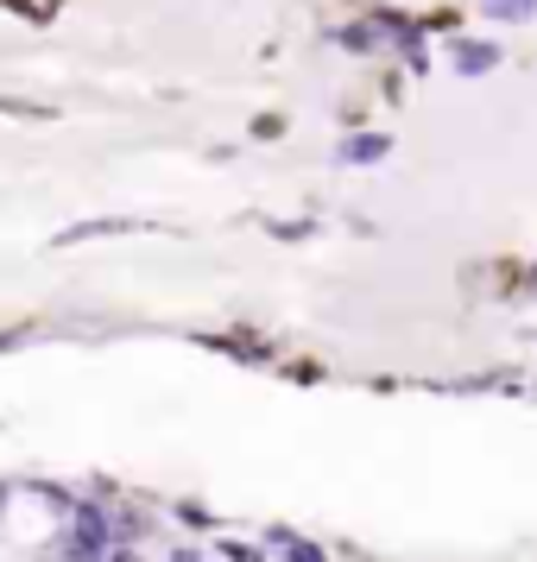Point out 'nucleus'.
<instances>
[{
  "instance_id": "obj_1",
  "label": "nucleus",
  "mask_w": 537,
  "mask_h": 562,
  "mask_svg": "<svg viewBox=\"0 0 537 562\" xmlns=\"http://www.w3.org/2000/svg\"><path fill=\"white\" fill-rule=\"evenodd\" d=\"M108 543H114V525L96 506H82L64 531V562H108Z\"/></svg>"
},
{
  "instance_id": "obj_2",
  "label": "nucleus",
  "mask_w": 537,
  "mask_h": 562,
  "mask_svg": "<svg viewBox=\"0 0 537 562\" xmlns=\"http://www.w3.org/2000/svg\"><path fill=\"white\" fill-rule=\"evenodd\" d=\"M456 64H461V77H486V70L500 64V45H481V38H456Z\"/></svg>"
},
{
  "instance_id": "obj_3",
  "label": "nucleus",
  "mask_w": 537,
  "mask_h": 562,
  "mask_svg": "<svg viewBox=\"0 0 537 562\" xmlns=\"http://www.w3.org/2000/svg\"><path fill=\"white\" fill-rule=\"evenodd\" d=\"M385 153H392V139H385V133H355V139L342 146L348 165H373V158H385Z\"/></svg>"
},
{
  "instance_id": "obj_4",
  "label": "nucleus",
  "mask_w": 537,
  "mask_h": 562,
  "mask_svg": "<svg viewBox=\"0 0 537 562\" xmlns=\"http://www.w3.org/2000/svg\"><path fill=\"white\" fill-rule=\"evenodd\" d=\"M266 543H272V550H284L291 562H323V550H316V543H304V537H284V531H272Z\"/></svg>"
},
{
  "instance_id": "obj_5",
  "label": "nucleus",
  "mask_w": 537,
  "mask_h": 562,
  "mask_svg": "<svg viewBox=\"0 0 537 562\" xmlns=\"http://www.w3.org/2000/svg\"><path fill=\"white\" fill-rule=\"evenodd\" d=\"M537 0H486V20H532Z\"/></svg>"
},
{
  "instance_id": "obj_6",
  "label": "nucleus",
  "mask_w": 537,
  "mask_h": 562,
  "mask_svg": "<svg viewBox=\"0 0 537 562\" xmlns=\"http://www.w3.org/2000/svg\"><path fill=\"white\" fill-rule=\"evenodd\" d=\"M373 38H380V26H348V32H342V45H348V52H367Z\"/></svg>"
},
{
  "instance_id": "obj_7",
  "label": "nucleus",
  "mask_w": 537,
  "mask_h": 562,
  "mask_svg": "<svg viewBox=\"0 0 537 562\" xmlns=\"http://www.w3.org/2000/svg\"><path fill=\"white\" fill-rule=\"evenodd\" d=\"M0 499H7V493H0Z\"/></svg>"
}]
</instances>
